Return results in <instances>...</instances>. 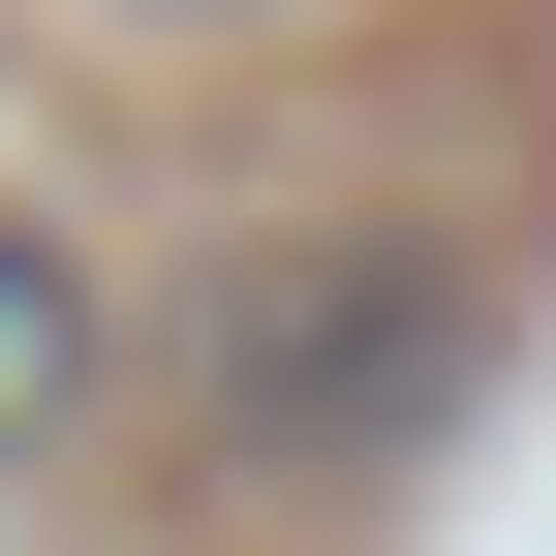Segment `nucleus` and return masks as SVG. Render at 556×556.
I'll use <instances>...</instances> for the list:
<instances>
[{
  "instance_id": "nucleus-1",
  "label": "nucleus",
  "mask_w": 556,
  "mask_h": 556,
  "mask_svg": "<svg viewBox=\"0 0 556 556\" xmlns=\"http://www.w3.org/2000/svg\"><path fill=\"white\" fill-rule=\"evenodd\" d=\"M93 371H124V309H93V248H31V217H0V495H31V464L93 433Z\"/></svg>"
}]
</instances>
